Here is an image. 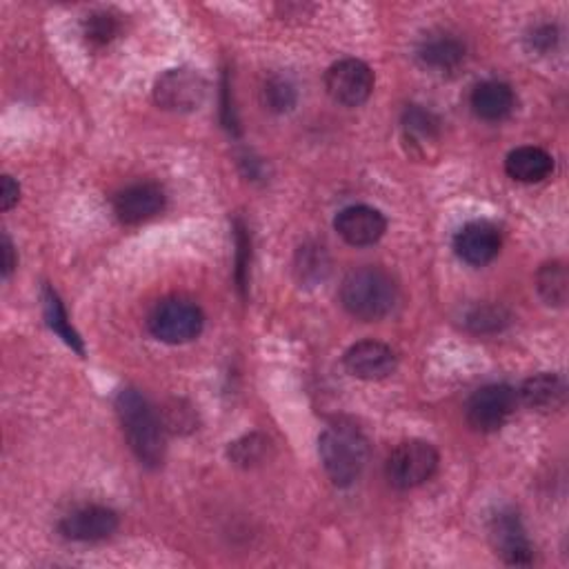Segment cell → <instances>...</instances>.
<instances>
[{
  "instance_id": "obj_16",
  "label": "cell",
  "mask_w": 569,
  "mask_h": 569,
  "mask_svg": "<svg viewBox=\"0 0 569 569\" xmlns=\"http://www.w3.org/2000/svg\"><path fill=\"white\" fill-rule=\"evenodd\" d=\"M419 60L423 67L449 74L465 63V45L451 34H432L419 45Z\"/></svg>"
},
{
  "instance_id": "obj_9",
  "label": "cell",
  "mask_w": 569,
  "mask_h": 569,
  "mask_svg": "<svg viewBox=\"0 0 569 569\" xmlns=\"http://www.w3.org/2000/svg\"><path fill=\"white\" fill-rule=\"evenodd\" d=\"M165 210V192L156 182H134L116 194L114 214L123 225H141Z\"/></svg>"
},
{
  "instance_id": "obj_7",
  "label": "cell",
  "mask_w": 569,
  "mask_h": 569,
  "mask_svg": "<svg viewBox=\"0 0 569 569\" xmlns=\"http://www.w3.org/2000/svg\"><path fill=\"white\" fill-rule=\"evenodd\" d=\"M325 87L336 103L345 108H358L371 97L373 71L358 58H343L327 69Z\"/></svg>"
},
{
  "instance_id": "obj_20",
  "label": "cell",
  "mask_w": 569,
  "mask_h": 569,
  "mask_svg": "<svg viewBox=\"0 0 569 569\" xmlns=\"http://www.w3.org/2000/svg\"><path fill=\"white\" fill-rule=\"evenodd\" d=\"M265 110L274 114H284L297 105V87L282 76H269L260 89Z\"/></svg>"
},
{
  "instance_id": "obj_17",
  "label": "cell",
  "mask_w": 569,
  "mask_h": 569,
  "mask_svg": "<svg viewBox=\"0 0 569 569\" xmlns=\"http://www.w3.org/2000/svg\"><path fill=\"white\" fill-rule=\"evenodd\" d=\"M505 171L518 182H540L554 171V158L540 147H518L507 154Z\"/></svg>"
},
{
  "instance_id": "obj_28",
  "label": "cell",
  "mask_w": 569,
  "mask_h": 569,
  "mask_svg": "<svg viewBox=\"0 0 569 569\" xmlns=\"http://www.w3.org/2000/svg\"><path fill=\"white\" fill-rule=\"evenodd\" d=\"M236 247H238V271H236V278H238V288L245 292L247 288V254H249V238L245 234V227L238 225L236 230Z\"/></svg>"
},
{
  "instance_id": "obj_10",
  "label": "cell",
  "mask_w": 569,
  "mask_h": 569,
  "mask_svg": "<svg viewBox=\"0 0 569 569\" xmlns=\"http://www.w3.org/2000/svg\"><path fill=\"white\" fill-rule=\"evenodd\" d=\"M501 232L488 221H471L462 225L454 238L458 258L467 265L483 267L492 263L501 252Z\"/></svg>"
},
{
  "instance_id": "obj_6",
  "label": "cell",
  "mask_w": 569,
  "mask_h": 569,
  "mask_svg": "<svg viewBox=\"0 0 569 569\" xmlns=\"http://www.w3.org/2000/svg\"><path fill=\"white\" fill-rule=\"evenodd\" d=\"M208 97V80L194 69H169L154 85V99L167 112H194Z\"/></svg>"
},
{
  "instance_id": "obj_4",
  "label": "cell",
  "mask_w": 569,
  "mask_h": 569,
  "mask_svg": "<svg viewBox=\"0 0 569 569\" xmlns=\"http://www.w3.org/2000/svg\"><path fill=\"white\" fill-rule=\"evenodd\" d=\"M438 451L427 440H403L388 458V481L397 490H414L427 483L438 469Z\"/></svg>"
},
{
  "instance_id": "obj_22",
  "label": "cell",
  "mask_w": 569,
  "mask_h": 569,
  "mask_svg": "<svg viewBox=\"0 0 569 569\" xmlns=\"http://www.w3.org/2000/svg\"><path fill=\"white\" fill-rule=\"evenodd\" d=\"M403 127L408 138H412L414 145L425 147L427 143H434L438 138V121L434 114L421 110V108H408L403 116Z\"/></svg>"
},
{
  "instance_id": "obj_2",
  "label": "cell",
  "mask_w": 569,
  "mask_h": 569,
  "mask_svg": "<svg viewBox=\"0 0 569 569\" xmlns=\"http://www.w3.org/2000/svg\"><path fill=\"white\" fill-rule=\"evenodd\" d=\"M116 414L136 458L147 467H158L165 458V429L147 399L136 390H121Z\"/></svg>"
},
{
  "instance_id": "obj_5",
  "label": "cell",
  "mask_w": 569,
  "mask_h": 569,
  "mask_svg": "<svg viewBox=\"0 0 569 569\" xmlns=\"http://www.w3.org/2000/svg\"><path fill=\"white\" fill-rule=\"evenodd\" d=\"M149 332L169 345H182L201 336L205 316L201 308L187 299H167L158 303L147 321Z\"/></svg>"
},
{
  "instance_id": "obj_18",
  "label": "cell",
  "mask_w": 569,
  "mask_h": 569,
  "mask_svg": "<svg viewBox=\"0 0 569 569\" xmlns=\"http://www.w3.org/2000/svg\"><path fill=\"white\" fill-rule=\"evenodd\" d=\"M521 401L536 410V412H547V410H556L565 403V381L556 373H538L532 376L529 381L523 383L521 388Z\"/></svg>"
},
{
  "instance_id": "obj_30",
  "label": "cell",
  "mask_w": 569,
  "mask_h": 569,
  "mask_svg": "<svg viewBox=\"0 0 569 569\" xmlns=\"http://www.w3.org/2000/svg\"><path fill=\"white\" fill-rule=\"evenodd\" d=\"M16 267V256H14V245L10 241V236H3V276L8 278Z\"/></svg>"
},
{
  "instance_id": "obj_14",
  "label": "cell",
  "mask_w": 569,
  "mask_h": 569,
  "mask_svg": "<svg viewBox=\"0 0 569 569\" xmlns=\"http://www.w3.org/2000/svg\"><path fill=\"white\" fill-rule=\"evenodd\" d=\"M492 543L497 554L510 565H529L534 549L525 534L521 518L514 512H499L492 521Z\"/></svg>"
},
{
  "instance_id": "obj_23",
  "label": "cell",
  "mask_w": 569,
  "mask_h": 569,
  "mask_svg": "<svg viewBox=\"0 0 569 569\" xmlns=\"http://www.w3.org/2000/svg\"><path fill=\"white\" fill-rule=\"evenodd\" d=\"M465 325L477 334H492L510 325V314L501 305H477L467 312Z\"/></svg>"
},
{
  "instance_id": "obj_1",
  "label": "cell",
  "mask_w": 569,
  "mask_h": 569,
  "mask_svg": "<svg viewBox=\"0 0 569 569\" xmlns=\"http://www.w3.org/2000/svg\"><path fill=\"white\" fill-rule=\"evenodd\" d=\"M341 303L354 319L381 321L397 305V284L383 269L358 267L343 278Z\"/></svg>"
},
{
  "instance_id": "obj_19",
  "label": "cell",
  "mask_w": 569,
  "mask_h": 569,
  "mask_svg": "<svg viewBox=\"0 0 569 569\" xmlns=\"http://www.w3.org/2000/svg\"><path fill=\"white\" fill-rule=\"evenodd\" d=\"M536 290L547 305L567 303V269L562 263H547L536 274Z\"/></svg>"
},
{
  "instance_id": "obj_8",
  "label": "cell",
  "mask_w": 569,
  "mask_h": 569,
  "mask_svg": "<svg viewBox=\"0 0 569 569\" xmlns=\"http://www.w3.org/2000/svg\"><path fill=\"white\" fill-rule=\"evenodd\" d=\"M516 408V392L510 386L481 388L467 403V423L483 434L497 432L505 425Z\"/></svg>"
},
{
  "instance_id": "obj_27",
  "label": "cell",
  "mask_w": 569,
  "mask_h": 569,
  "mask_svg": "<svg viewBox=\"0 0 569 569\" xmlns=\"http://www.w3.org/2000/svg\"><path fill=\"white\" fill-rule=\"evenodd\" d=\"M529 41V47L540 52V54H547L556 47L558 43V30L554 25H538L532 30V34L527 36Z\"/></svg>"
},
{
  "instance_id": "obj_29",
  "label": "cell",
  "mask_w": 569,
  "mask_h": 569,
  "mask_svg": "<svg viewBox=\"0 0 569 569\" xmlns=\"http://www.w3.org/2000/svg\"><path fill=\"white\" fill-rule=\"evenodd\" d=\"M21 199V187L12 176H3V182H0V208L3 212H10Z\"/></svg>"
},
{
  "instance_id": "obj_11",
  "label": "cell",
  "mask_w": 569,
  "mask_h": 569,
  "mask_svg": "<svg viewBox=\"0 0 569 569\" xmlns=\"http://www.w3.org/2000/svg\"><path fill=\"white\" fill-rule=\"evenodd\" d=\"M119 529V516L103 505H87L60 521V534L76 543H97L110 538Z\"/></svg>"
},
{
  "instance_id": "obj_24",
  "label": "cell",
  "mask_w": 569,
  "mask_h": 569,
  "mask_svg": "<svg viewBox=\"0 0 569 569\" xmlns=\"http://www.w3.org/2000/svg\"><path fill=\"white\" fill-rule=\"evenodd\" d=\"M297 271L303 282L323 280L330 271V258H327L325 247H319V245L301 247L299 258H297Z\"/></svg>"
},
{
  "instance_id": "obj_26",
  "label": "cell",
  "mask_w": 569,
  "mask_h": 569,
  "mask_svg": "<svg viewBox=\"0 0 569 569\" xmlns=\"http://www.w3.org/2000/svg\"><path fill=\"white\" fill-rule=\"evenodd\" d=\"M116 34H119V21L112 14L99 12V14L87 16V21H85V36L93 45H105Z\"/></svg>"
},
{
  "instance_id": "obj_12",
  "label": "cell",
  "mask_w": 569,
  "mask_h": 569,
  "mask_svg": "<svg viewBox=\"0 0 569 569\" xmlns=\"http://www.w3.org/2000/svg\"><path fill=\"white\" fill-rule=\"evenodd\" d=\"M334 227L347 245L369 247L386 236L388 221L381 212L369 205H352L336 216Z\"/></svg>"
},
{
  "instance_id": "obj_3",
  "label": "cell",
  "mask_w": 569,
  "mask_h": 569,
  "mask_svg": "<svg viewBox=\"0 0 569 569\" xmlns=\"http://www.w3.org/2000/svg\"><path fill=\"white\" fill-rule=\"evenodd\" d=\"M319 454L332 483L349 488L360 479L367 465L369 445L358 427L336 423L321 434Z\"/></svg>"
},
{
  "instance_id": "obj_15",
  "label": "cell",
  "mask_w": 569,
  "mask_h": 569,
  "mask_svg": "<svg viewBox=\"0 0 569 569\" xmlns=\"http://www.w3.org/2000/svg\"><path fill=\"white\" fill-rule=\"evenodd\" d=\"M516 108L514 89L501 80H486L471 91V110L481 121L501 123Z\"/></svg>"
},
{
  "instance_id": "obj_25",
  "label": "cell",
  "mask_w": 569,
  "mask_h": 569,
  "mask_svg": "<svg viewBox=\"0 0 569 569\" xmlns=\"http://www.w3.org/2000/svg\"><path fill=\"white\" fill-rule=\"evenodd\" d=\"M267 449V440L260 434H249L230 447V458L241 467H252L263 460Z\"/></svg>"
},
{
  "instance_id": "obj_13",
  "label": "cell",
  "mask_w": 569,
  "mask_h": 569,
  "mask_svg": "<svg viewBox=\"0 0 569 569\" xmlns=\"http://www.w3.org/2000/svg\"><path fill=\"white\" fill-rule=\"evenodd\" d=\"M345 369L362 381H381L397 369V354L378 341H360L345 352Z\"/></svg>"
},
{
  "instance_id": "obj_21",
  "label": "cell",
  "mask_w": 569,
  "mask_h": 569,
  "mask_svg": "<svg viewBox=\"0 0 569 569\" xmlns=\"http://www.w3.org/2000/svg\"><path fill=\"white\" fill-rule=\"evenodd\" d=\"M43 303H45V319H47V325L52 327V332H56L71 349H76L78 354H82V341L80 336L74 332V327L69 325V319H67V312L60 303V299L56 297L54 290H45V297H43Z\"/></svg>"
}]
</instances>
